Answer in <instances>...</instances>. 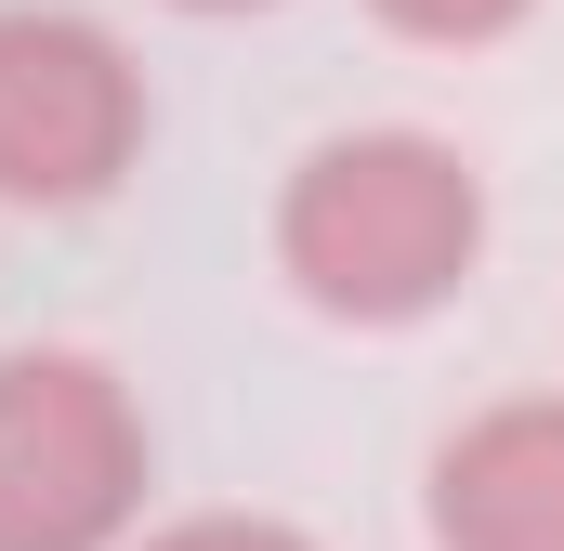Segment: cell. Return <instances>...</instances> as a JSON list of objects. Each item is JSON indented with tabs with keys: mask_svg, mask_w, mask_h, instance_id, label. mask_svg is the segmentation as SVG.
Segmentation results:
<instances>
[{
	"mask_svg": "<svg viewBox=\"0 0 564 551\" xmlns=\"http://www.w3.org/2000/svg\"><path fill=\"white\" fill-rule=\"evenodd\" d=\"M486 158L433 119H355V132H315L276 171V210H263V263L302 315L355 328V342H394L433 328L473 276H486Z\"/></svg>",
	"mask_w": 564,
	"mask_h": 551,
	"instance_id": "obj_1",
	"label": "cell"
},
{
	"mask_svg": "<svg viewBox=\"0 0 564 551\" xmlns=\"http://www.w3.org/2000/svg\"><path fill=\"white\" fill-rule=\"evenodd\" d=\"M158 499V420L93 342L0 355V551H119Z\"/></svg>",
	"mask_w": 564,
	"mask_h": 551,
	"instance_id": "obj_2",
	"label": "cell"
},
{
	"mask_svg": "<svg viewBox=\"0 0 564 551\" xmlns=\"http://www.w3.org/2000/svg\"><path fill=\"white\" fill-rule=\"evenodd\" d=\"M158 93L106 13L0 0V210H106L144 171Z\"/></svg>",
	"mask_w": 564,
	"mask_h": 551,
	"instance_id": "obj_3",
	"label": "cell"
},
{
	"mask_svg": "<svg viewBox=\"0 0 564 551\" xmlns=\"http://www.w3.org/2000/svg\"><path fill=\"white\" fill-rule=\"evenodd\" d=\"M421 539L433 551H564V381L486 395L421 460Z\"/></svg>",
	"mask_w": 564,
	"mask_h": 551,
	"instance_id": "obj_4",
	"label": "cell"
},
{
	"mask_svg": "<svg viewBox=\"0 0 564 551\" xmlns=\"http://www.w3.org/2000/svg\"><path fill=\"white\" fill-rule=\"evenodd\" d=\"M171 13H210V26H224V13H276V0H171Z\"/></svg>",
	"mask_w": 564,
	"mask_h": 551,
	"instance_id": "obj_7",
	"label": "cell"
},
{
	"mask_svg": "<svg viewBox=\"0 0 564 551\" xmlns=\"http://www.w3.org/2000/svg\"><path fill=\"white\" fill-rule=\"evenodd\" d=\"M119 551H328V539L289 512H144Z\"/></svg>",
	"mask_w": 564,
	"mask_h": 551,
	"instance_id": "obj_6",
	"label": "cell"
},
{
	"mask_svg": "<svg viewBox=\"0 0 564 551\" xmlns=\"http://www.w3.org/2000/svg\"><path fill=\"white\" fill-rule=\"evenodd\" d=\"M552 0H368V26L381 40H408V53H499V40H525Z\"/></svg>",
	"mask_w": 564,
	"mask_h": 551,
	"instance_id": "obj_5",
	"label": "cell"
}]
</instances>
